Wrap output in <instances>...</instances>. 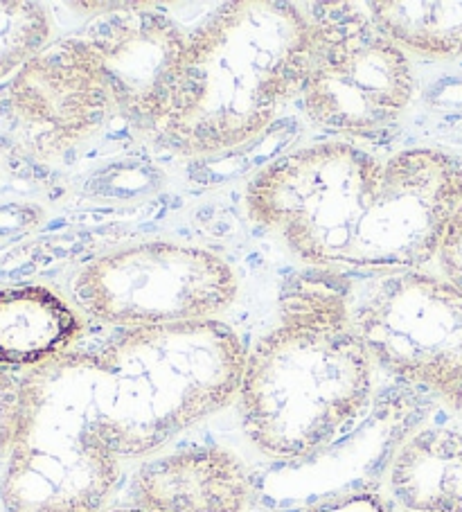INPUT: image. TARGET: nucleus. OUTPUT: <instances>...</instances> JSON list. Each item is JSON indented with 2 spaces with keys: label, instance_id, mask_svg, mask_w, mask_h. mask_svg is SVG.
<instances>
[{
  "label": "nucleus",
  "instance_id": "16",
  "mask_svg": "<svg viewBox=\"0 0 462 512\" xmlns=\"http://www.w3.org/2000/svg\"><path fill=\"white\" fill-rule=\"evenodd\" d=\"M52 19L46 7L23 0H0V82L50 46Z\"/></svg>",
  "mask_w": 462,
  "mask_h": 512
},
{
  "label": "nucleus",
  "instance_id": "9",
  "mask_svg": "<svg viewBox=\"0 0 462 512\" xmlns=\"http://www.w3.org/2000/svg\"><path fill=\"white\" fill-rule=\"evenodd\" d=\"M462 206V161L440 149H404L381 165L368 213L354 237L350 271H417L438 258Z\"/></svg>",
  "mask_w": 462,
  "mask_h": 512
},
{
  "label": "nucleus",
  "instance_id": "12",
  "mask_svg": "<svg viewBox=\"0 0 462 512\" xmlns=\"http://www.w3.org/2000/svg\"><path fill=\"white\" fill-rule=\"evenodd\" d=\"M131 501L149 512H251L257 485L230 449L185 447L142 463L133 474Z\"/></svg>",
  "mask_w": 462,
  "mask_h": 512
},
{
  "label": "nucleus",
  "instance_id": "2",
  "mask_svg": "<svg viewBox=\"0 0 462 512\" xmlns=\"http://www.w3.org/2000/svg\"><path fill=\"white\" fill-rule=\"evenodd\" d=\"M309 50L312 19L300 5H221L190 30L179 86L151 138L188 158L246 145L298 100Z\"/></svg>",
  "mask_w": 462,
  "mask_h": 512
},
{
  "label": "nucleus",
  "instance_id": "14",
  "mask_svg": "<svg viewBox=\"0 0 462 512\" xmlns=\"http://www.w3.org/2000/svg\"><path fill=\"white\" fill-rule=\"evenodd\" d=\"M390 497L404 512H462V431L426 427L390 463Z\"/></svg>",
  "mask_w": 462,
  "mask_h": 512
},
{
  "label": "nucleus",
  "instance_id": "15",
  "mask_svg": "<svg viewBox=\"0 0 462 512\" xmlns=\"http://www.w3.org/2000/svg\"><path fill=\"white\" fill-rule=\"evenodd\" d=\"M368 12L397 46L426 57L462 55V3H368Z\"/></svg>",
  "mask_w": 462,
  "mask_h": 512
},
{
  "label": "nucleus",
  "instance_id": "7",
  "mask_svg": "<svg viewBox=\"0 0 462 512\" xmlns=\"http://www.w3.org/2000/svg\"><path fill=\"white\" fill-rule=\"evenodd\" d=\"M239 282L221 255L179 242H140L77 273L75 307L120 330L215 321L237 300Z\"/></svg>",
  "mask_w": 462,
  "mask_h": 512
},
{
  "label": "nucleus",
  "instance_id": "5",
  "mask_svg": "<svg viewBox=\"0 0 462 512\" xmlns=\"http://www.w3.org/2000/svg\"><path fill=\"white\" fill-rule=\"evenodd\" d=\"M381 165L341 140L293 149L248 183V217L309 267L348 269Z\"/></svg>",
  "mask_w": 462,
  "mask_h": 512
},
{
  "label": "nucleus",
  "instance_id": "10",
  "mask_svg": "<svg viewBox=\"0 0 462 512\" xmlns=\"http://www.w3.org/2000/svg\"><path fill=\"white\" fill-rule=\"evenodd\" d=\"M7 111L39 156H57L97 134L115 104L95 50L84 37L52 41L12 77Z\"/></svg>",
  "mask_w": 462,
  "mask_h": 512
},
{
  "label": "nucleus",
  "instance_id": "4",
  "mask_svg": "<svg viewBox=\"0 0 462 512\" xmlns=\"http://www.w3.org/2000/svg\"><path fill=\"white\" fill-rule=\"evenodd\" d=\"M120 465L95 352L73 350L21 377L19 429L0 474L5 512H106Z\"/></svg>",
  "mask_w": 462,
  "mask_h": 512
},
{
  "label": "nucleus",
  "instance_id": "19",
  "mask_svg": "<svg viewBox=\"0 0 462 512\" xmlns=\"http://www.w3.org/2000/svg\"><path fill=\"white\" fill-rule=\"evenodd\" d=\"M106 512H149V510H142L136 506H129V508H113V510H106Z\"/></svg>",
  "mask_w": 462,
  "mask_h": 512
},
{
  "label": "nucleus",
  "instance_id": "13",
  "mask_svg": "<svg viewBox=\"0 0 462 512\" xmlns=\"http://www.w3.org/2000/svg\"><path fill=\"white\" fill-rule=\"evenodd\" d=\"M84 314L43 285L0 289V368L32 370L75 350Z\"/></svg>",
  "mask_w": 462,
  "mask_h": 512
},
{
  "label": "nucleus",
  "instance_id": "1",
  "mask_svg": "<svg viewBox=\"0 0 462 512\" xmlns=\"http://www.w3.org/2000/svg\"><path fill=\"white\" fill-rule=\"evenodd\" d=\"M372 368L343 280L298 273L280 291L278 321L246 352L237 393L246 438L280 463L321 454L366 411Z\"/></svg>",
  "mask_w": 462,
  "mask_h": 512
},
{
  "label": "nucleus",
  "instance_id": "6",
  "mask_svg": "<svg viewBox=\"0 0 462 512\" xmlns=\"http://www.w3.org/2000/svg\"><path fill=\"white\" fill-rule=\"evenodd\" d=\"M302 113L334 134L377 136L404 116L415 95L406 50L361 5H316ZM368 10V7H366Z\"/></svg>",
  "mask_w": 462,
  "mask_h": 512
},
{
  "label": "nucleus",
  "instance_id": "3",
  "mask_svg": "<svg viewBox=\"0 0 462 512\" xmlns=\"http://www.w3.org/2000/svg\"><path fill=\"white\" fill-rule=\"evenodd\" d=\"M246 348L224 321L122 330L95 350L109 443L145 458L235 400Z\"/></svg>",
  "mask_w": 462,
  "mask_h": 512
},
{
  "label": "nucleus",
  "instance_id": "8",
  "mask_svg": "<svg viewBox=\"0 0 462 512\" xmlns=\"http://www.w3.org/2000/svg\"><path fill=\"white\" fill-rule=\"evenodd\" d=\"M372 364L462 409V291L422 271L377 276L352 300Z\"/></svg>",
  "mask_w": 462,
  "mask_h": 512
},
{
  "label": "nucleus",
  "instance_id": "11",
  "mask_svg": "<svg viewBox=\"0 0 462 512\" xmlns=\"http://www.w3.org/2000/svg\"><path fill=\"white\" fill-rule=\"evenodd\" d=\"M95 50L115 113L151 134L170 109L188 50L190 30L158 5H115L82 34Z\"/></svg>",
  "mask_w": 462,
  "mask_h": 512
},
{
  "label": "nucleus",
  "instance_id": "17",
  "mask_svg": "<svg viewBox=\"0 0 462 512\" xmlns=\"http://www.w3.org/2000/svg\"><path fill=\"white\" fill-rule=\"evenodd\" d=\"M21 413V377L0 368V467H5L7 456L19 429Z\"/></svg>",
  "mask_w": 462,
  "mask_h": 512
},
{
  "label": "nucleus",
  "instance_id": "18",
  "mask_svg": "<svg viewBox=\"0 0 462 512\" xmlns=\"http://www.w3.org/2000/svg\"><path fill=\"white\" fill-rule=\"evenodd\" d=\"M438 260L444 273V280L462 291V206L456 217L451 219L447 233H444Z\"/></svg>",
  "mask_w": 462,
  "mask_h": 512
}]
</instances>
